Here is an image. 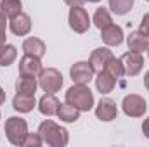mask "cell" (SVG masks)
I'll return each instance as SVG.
<instances>
[{"instance_id":"cell-1","label":"cell","mask_w":149,"mask_h":147,"mask_svg":"<svg viewBox=\"0 0 149 147\" xmlns=\"http://www.w3.org/2000/svg\"><path fill=\"white\" fill-rule=\"evenodd\" d=\"M38 133H40L43 144H47V146H50V147H64L68 144V140H70L68 130L63 128V126H59L52 119H45L43 123H40Z\"/></svg>"},{"instance_id":"cell-2","label":"cell","mask_w":149,"mask_h":147,"mask_svg":"<svg viewBox=\"0 0 149 147\" xmlns=\"http://www.w3.org/2000/svg\"><path fill=\"white\" fill-rule=\"evenodd\" d=\"M66 102L80 111H90L94 107V94L87 85L74 83L66 92Z\"/></svg>"},{"instance_id":"cell-3","label":"cell","mask_w":149,"mask_h":147,"mask_svg":"<svg viewBox=\"0 0 149 147\" xmlns=\"http://www.w3.org/2000/svg\"><path fill=\"white\" fill-rule=\"evenodd\" d=\"M5 135L12 146H23L26 135H28V123L23 118H9L5 121Z\"/></svg>"},{"instance_id":"cell-4","label":"cell","mask_w":149,"mask_h":147,"mask_svg":"<svg viewBox=\"0 0 149 147\" xmlns=\"http://www.w3.org/2000/svg\"><path fill=\"white\" fill-rule=\"evenodd\" d=\"M38 85L42 87L43 92L56 94L63 87V74H61V71H57L56 68L42 69V73L38 74Z\"/></svg>"},{"instance_id":"cell-5","label":"cell","mask_w":149,"mask_h":147,"mask_svg":"<svg viewBox=\"0 0 149 147\" xmlns=\"http://www.w3.org/2000/svg\"><path fill=\"white\" fill-rule=\"evenodd\" d=\"M121 107H123V112L130 118H141V116H144V112L148 109L144 97H141L137 94L127 95L121 102Z\"/></svg>"},{"instance_id":"cell-6","label":"cell","mask_w":149,"mask_h":147,"mask_svg":"<svg viewBox=\"0 0 149 147\" xmlns=\"http://www.w3.org/2000/svg\"><path fill=\"white\" fill-rule=\"evenodd\" d=\"M68 23L74 33H85L90 26V17L83 7H71L70 16H68Z\"/></svg>"},{"instance_id":"cell-7","label":"cell","mask_w":149,"mask_h":147,"mask_svg":"<svg viewBox=\"0 0 149 147\" xmlns=\"http://www.w3.org/2000/svg\"><path fill=\"white\" fill-rule=\"evenodd\" d=\"M94 73H95V69L90 64V61L88 62L87 61H80V62L73 64L71 69H70V76H71L73 83H81V85H88L90 80L94 78Z\"/></svg>"},{"instance_id":"cell-8","label":"cell","mask_w":149,"mask_h":147,"mask_svg":"<svg viewBox=\"0 0 149 147\" xmlns=\"http://www.w3.org/2000/svg\"><path fill=\"white\" fill-rule=\"evenodd\" d=\"M120 59H121L123 71H125L127 76H135V74H139L141 69H142V66H144L142 54H137V52H127V54H123Z\"/></svg>"},{"instance_id":"cell-9","label":"cell","mask_w":149,"mask_h":147,"mask_svg":"<svg viewBox=\"0 0 149 147\" xmlns=\"http://www.w3.org/2000/svg\"><path fill=\"white\" fill-rule=\"evenodd\" d=\"M9 26H10V31H12L16 37H24V35H28V33L31 31V19H30L28 14L19 12L17 16L10 17Z\"/></svg>"},{"instance_id":"cell-10","label":"cell","mask_w":149,"mask_h":147,"mask_svg":"<svg viewBox=\"0 0 149 147\" xmlns=\"http://www.w3.org/2000/svg\"><path fill=\"white\" fill-rule=\"evenodd\" d=\"M95 116L97 119L101 121H113L116 116H118V107H116V102L113 99H101L97 107H95Z\"/></svg>"},{"instance_id":"cell-11","label":"cell","mask_w":149,"mask_h":147,"mask_svg":"<svg viewBox=\"0 0 149 147\" xmlns=\"http://www.w3.org/2000/svg\"><path fill=\"white\" fill-rule=\"evenodd\" d=\"M127 45H128V50L130 52H137V54H142L144 50L149 49V38L139 30V31H132L128 37H127Z\"/></svg>"},{"instance_id":"cell-12","label":"cell","mask_w":149,"mask_h":147,"mask_svg":"<svg viewBox=\"0 0 149 147\" xmlns=\"http://www.w3.org/2000/svg\"><path fill=\"white\" fill-rule=\"evenodd\" d=\"M101 38L108 47H118L123 42V30L118 24H109L101 30Z\"/></svg>"},{"instance_id":"cell-13","label":"cell","mask_w":149,"mask_h":147,"mask_svg":"<svg viewBox=\"0 0 149 147\" xmlns=\"http://www.w3.org/2000/svg\"><path fill=\"white\" fill-rule=\"evenodd\" d=\"M38 87V81L33 74H23L19 73L16 80V92L17 94H28V95H35Z\"/></svg>"},{"instance_id":"cell-14","label":"cell","mask_w":149,"mask_h":147,"mask_svg":"<svg viewBox=\"0 0 149 147\" xmlns=\"http://www.w3.org/2000/svg\"><path fill=\"white\" fill-rule=\"evenodd\" d=\"M23 50H24V54H28V55H33V57L42 59V57L45 55L47 47H45L43 40H40V38H37V37H30L23 42Z\"/></svg>"},{"instance_id":"cell-15","label":"cell","mask_w":149,"mask_h":147,"mask_svg":"<svg viewBox=\"0 0 149 147\" xmlns=\"http://www.w3.org/2000/svg\"><path fill=\"white\" fill-rule=\"evenodd\" d=\"M42 62L38 57H33V55H28L24 54V57L19 61V73L23 74H33V76H38L42 73Z\"/></svg>"},{"instance_id":"cell-16","label":"cell","mask_w":149,"mask_h":147,"mask_svg":"<svg viewBox=\"0 0 149 147\" xmlns=\"http://www.w3.org/2000/svg\"><path fill=\"white\" fill-rule=\"evenodd\" d=\"M111 57H113V52L108 47H99V49H95V50L90 54V64L94 66L95 71H101V69H104L106 62H108Z\"/></svg>"},{"instance_id":"cell-17","label":"cell","mask_w":149,"mask_h":147,"mask_svg":"<svg viewBox=\"0 0 149 147\" xmlns=\"http://www.w3.org/2000/svg\"><path fill=\"white\" fill-rule=\"evenodd\" d=\"M59 106H61V102L57 101V97H56L54 94H45V95L40 99V102H38V109H40L42 114H45V116H54V114H57Z\"/></svg>"},{"instance_id":"cell-18","label":"cell","mask_w":149,"mask_h":147,"mask_svg":"<svg viewBox=\"0 0 149 147\" xmlns=\"http://www.w3.org/2000/svg\"><path fill=\"white\" fill-rule=\"evenodd\" d=\"M37 106L35 95H28V94H16L12 99V107L19 112H30Z\"/></svg>"},{"instance_id":"cell-19","label":"cell","mask_w":149,"mask_h":147,"mask_svg":"<svg viewBox=\"0 0 149 147\" xmlns=\"http://www.w3.org/2000/svg\"><path fill=\"white\" fill-rule=\"evenodd\" d=\"M114 85H116V78H113L106 69H101V71L97 73L95 87H97V90H99L101 94H109V92H113Z\"/></svg>"},{"instance_id":"cell-20","label":"cell","mask_w":149,"mask_h":147,"mask_svg":"<svg viewBox=\"0 0 149 147\" xmlns=\"http://www.w3.org/2000/svg\"><path fill=\"white\" fill-rule=\"evenodd\" d=\"M80 112L81 111L76 109L74 106L71 104H61L59 106V111H57V116H59V119L61 121H66V123H73L76 119H80Z\"/></svg>"},{"instance_id":"cell-21","label":"cell","mask_w":149,"mask_h":147,"mask_svg":"<svg viewBox=\"0 0 149 147\" xmlns=\"http://www.w3.org/2000/svg\"><path fill=\"white\" fill-rule=\"evenodd\" d=\"M16 57H17V50H16L14 45L3 43V45L0 47V66H3V68L10 66V64L16 61Z\"/></svg>"},{"instance_id":"cell-22","label":"cell","mask_w":149,"mask_h":147,"mask_svg":"<svg viewBox=\"0 0 149 147\" xmlns=\"http://www.w3.org/2000/svg\"><path fill=\"white\" fill-rule=\"evenodd\" d=\"M21 0H0V10L7 16V17H14L21 12Z\"/></svg>"},{"instance_id":"cell-23","label":"cell","mask_w":149,"mask_h":147,"mask_svg":"<svg viewBox=\"0 0 149 147\" xmlns=\"http://www.w3.org/2000/svg\"><path fill=\"white\" fill-rule=\"evenodd\" d=\"M94 24L99 28V30H104L106 26H109L113 24V19H111V14H109V10L108 9H104V7H99L97 10H95V14H94Z\"/></svg>"},{"instance_id":"cell-24","label":"cell","mask_w":149,"mask_h":147,"mask_svg":"<svg viewBox=\"0 0 149 147\" xmlns=\"http://www.w3.org/2000/svg\"><path fill=\"white\" fill-rule=\"evenodd\" d=\"M104 69L111 74L113 78H116V80H118V78H121V76L125 74V71H123V64H121V59H116L114 55H113L111 59L106 62Z\"/></svg>"},{"instance_id":"cell-25","label":"cell","mask_w":149,"mask_h":147,"mask_svg":"<svg viewBox=\"0 0 149 147\" xmlns=\"http://www.w3.org/2000/svg\"><path fill=\"white\" fill-rule=\"evenodd\" d=\"M134 5V0H109V9L116 16H123L127 14Z\"/></svg>"},{"instance_id":"cell-26","label":"cell","mask_w":149,"mask_h":147,"mask_svg":"<svg viewBox=\"0 0 149 147\" xmlns=\"http://www.w3.org/2000/svg\"><path fill=\"white\" fill-rule=\"evenodd\" d=\"M42 144H43V140H42L40 133H28L26 139H24V142H23L24 147H40Z\"/></svg>"},{"instance_id":"cell-27","label":"cell","mask_w":149,"mask_h":147,"mask_svg":"<svg viewBox=\"0 0 149 147\" xmlns=\"http://www.w3.org/2000/svg\"><path fill=\"white\" fill-rule=\"evenodd\" d=\"M141 31L149 38V12H148V14H144L142 21H141Z\"/></svg>"},{"instance_id":"cell-28","label":"cell","mask_w":149,"mask_h":147,"mask_svg":"<svg viewBox=\"0 0 149 147\" xmlns=\"http://www.w3.org/2000/svg\"><path fill=\"white\" fill-rule=\"evenodd\" d=\"M85 2H87V0H64V3L70 5V7H83Z\"/></svg>"},{"instance_id":"cell-29","label":"cell","mask_w":149,"mask_h":147,"mask_svg":"<svg viewBox=\"0 0 149 147\" xmlns=\"http://www.w3.org/2000/svg\"><path fill=\"white\" fill-rule=\"evenodd\" d=\"M5 28H7V16L0 10V31H5Z\"/></svg>"},{"instance_id":"cell-30","label":"cell","mask_w":149,"mask_h":147,"mask_svg":"<svg viewBox=\"0 0 149 147\" xmlns=\"http://www.w3.org/2000/svg\"><path fill=\"white\" fill-rule=\"evenodd\" d=\"M142 133H144L146 139H149V118H146L144 123H142Z\"/></svg>"},{"instance_id":"cell-31","label":"cell","mask_w":149,"mask_h":147,"mask_svg":"<svg viewBox=\"0 0 149 147\" xmlns=\"http://www.w3.org/2000/svg\"><path fill=\"white\" fill-rule=\"evenodd\" d=\"M5 102V92H3V88L0 87V106Z\"/></svg>"},{"instance_id":"cell-32","label":"cell","mask_w":149,"mask_h":147,"mask_svg":"<svg viewBox=\"0 0 149 147\" xmlns=\"http://www.w3.org/2000/svg\"><path fill=\"white\" fill-rule=\"evenodd\" d=\"M5 40H7V37H5V31H0V47L5 43Z\"/></svg>"},{"instance_id":"cell-33","label":"cell","mask_w":149,"mask_h":147,"mask_svg":"<svg viewBox=\"0 0 149 147\" xmlns=\"http://www.w3.org/2000/svg\"><path fill=\"white\" fill-rule=\"evenodd\" d=\"M144 85H146V88L149 90V71L146 73V76H144Z\"/></svg>"},{"instance_id":"cell-34","label":"cell","mask_w":149,"mask_h":147,"mask_svg":"<svg viewBox=\"0 0 149 147\" xmlns=\"http://www.w3.org/2000/svg\"><path fill=\"white\" fill-rule=\"evenodd\" d=\"M88 2H99V0H88Z\"/></svg>"},{"instance_id":"cell-35","label":"cell","mask_w":149,"mask_h":147,"mask_svg":"<svg viewBox=\"0 0 149 147\" xmlns=\"http://www.w3.org/2000/svg\"><path fill=\"white\" fill-rule=\"evenodd\" d=\"M148 55H149V49H148Z\"/></svg>"},{"instance_id":"cell-36","label":"cell","mask_w":149,"mask_h":147,"mask_svg":"<svg viewBox=\"0 0 149 147\" xmlns=\"http://www.w3.org/2000/svg\"><path fill=\"white\" fill-rule=\"evenodd\" d=\"M0 118H2V114H0Z\"/></svg>"},{"instance_id":"cell-37","label":"cell","mask_w":149,"mask_h":147,"mask_svg":"<svg viewBox=\"0 0 149 147\" xmlns=\"http://www.w3.org/2000/svg\"><path fill=\"white\" fill-rule=\"evenodd\" d=\"M146 2H149V0H146Z\"/></svg>"}]
</instances>
